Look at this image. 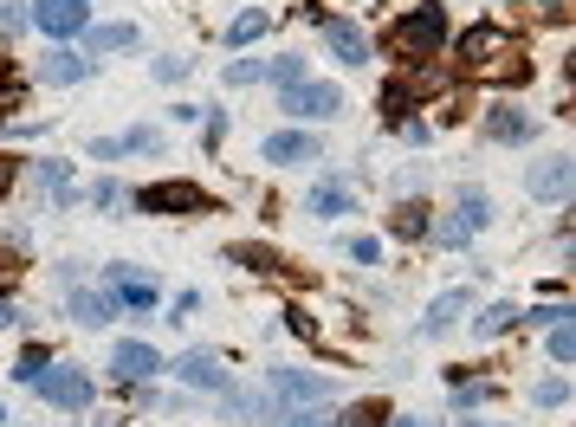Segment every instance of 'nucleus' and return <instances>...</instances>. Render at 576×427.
Instances as JSON below:
<instances>
[{
	"instance_id": "1",
	"label": "nucleus",
	"mask_w": 576,
	"mask_h": 427,
	"mask_svg": "<svg viewBox=\"0 0 576 427\" xmlns=\"http://www.w3.org/2000/svg\"><path fill=\"white\" fill-rule=\"evenodd\" d=\"M454 59H460L466 78H525V72H531L518 33H505V26H492V20L466 26L460 46H454Z\"/></svg>"
},
{
	"instance_id": "2",
	"label": "nucleus",
	"mask_w": 576,
	"mask_h": 427,
	"mask_svg": "<svg viewBox=\"0 0 576 427\" xmlns=\"http://www.w3.org/2000/svg\"><path fill=\"white\" fill-rule=\"evenodd\" d=\"M441 39H447V7H441V0H428V7L402 13V20L389 26V52H395V59H434Z\"/></svg>"
},
{
	"instance_id": "3",
	"label": "nucleus",
	"mask_w": 576,
	"mask_h": 427,
	"mask_svg": "<svg viewBox=\"0 0 576 427\" xmlns=\"http://www.w3.org/2000/svg\"><path fill=\"white\" fill-rule=\"evenodd\" d=\"M136 214H214V195L195 182H143L130 195Z\"/></svg>"
},
{
	"instance_id": "4",
	"label": "nucleus",
	"mask_w": 576,
	"mask_h": 427,
	"mask_svg": "<svg viewBox=\"0 0 576 427\" xmlns=\"http://www.w3.org/2000/svg\"><path fill=\"white\" fill-rule=\"evenodd\" d=\"M266 389H272V402H279V408H318V402H331V395H337V382L318 376V369H272Z\"/></svg>"
},
{
	"instance_id": "5",
	"label": "nucleus",
	"mask_w": 576,
	"mask_h": 427,
	"mask_svg": "<svg viewBox=\"0 0 576 427\" xmlns=\"http://www.w3.org/2000/svg\"><path fill=\"white\" fill-rule=\"evenodd\" d=\"M279 98H285V110H292V117H311V123H324V117H337V110H344V91L324 85V78H305V85L279 91Z\"/></svg>"
},
{
	"instance_id": "6",
	"label": "nucleus",
	"mask_w": 576,
	"mask_h": 427,
	"mask_svg": "<svg viewBox=\"0 0 576 427\" xmlns=\"http://www.w3.org/2000/svg\"><path fill=\"white\" fill-rule=\"evenodd\" d=\"M33 26L52 39H72L91 26V0H33Z\"/></svg>"
},
{
	"instance_id": "7",
	"label": "nucleus",
	"mask_w": 576,
	"mask_h": 427,
	"mask_svg": "<svg viewBox=\"0 0 576 427\" xmlns=\"http://www.w3.org/2000/svg\"><path fill=\"white\" fill-rule=\"evenodd\" d=\"M486 220H492L486 195H479V188H466V195H460V208L447 214V220H441V227H434V233H441V246H466V240H473L479 227H486Z\"/></svg>"
},
{
	"instance_id": "8",
	"label": "nucleus",
	"mask_w": 576,
	"mask_h": 427,
	"mask_svg": "<svg viewBox=\"0 0 576 427\" xmlns=\"http://www.w3.org/2000/svg\"><path fill=\"white\" fill-rule=\"evenodd\" d=\"M33 389L46 395L52 408H72V415H78V408H91V376H78V369H52L46 363V376H39Z\"/></svg>"
},
{
	"instance_id": "9",
	"label": "nucleus",
	"mask_w": 576,
	"mask_h": 427,
	"mask_svg": "<svg viewBox=\"0 0 576 427\" xmlns=\"http://www.w3.org/2000/svg\"><path fill=\"white\" fill-rule=\"evenodd\" d=\"M486 136L492 143H531V136H538V117L518 110V104H492L486 110Z\"/></svg>"
},
{
	"instance_id": "10",
	"label": "nucleus",
	"mask_w": 576,
	"mask_h": 427,
	"mask_svg": "<svg viewBox=\"0 0 576 427\" xmlns=\"http://www.w3.org/2000/svg\"><path fill=\"white\" fill-rule=\"evenodd\" d=\"M525 188H531L538 201H564V195H570V156L531 162V169H525Z\"/></svg>"
},
{
	"instance_id": "11",
	"label": "nucleus",
	"mask_w": 576,
	"mask_h": 427,
	"mask_svg": "<svg viewBox=\"0 0 576 427\" xmlns=\"http://www.w3.org/2000/svg\"><path fill=\"white\" fill-rule=\"evenodd\" d=\"M65 292H72V318L85 324V330H104L117 318V298H104V292H85V285L72 279V266H65Z\"/></svg>"
},
{
	"instance_id": "12",
	"label": "nucleus",
	"mask_w": 576,
	"mask_h": 427,
	"mask_svg": "<svg viewBox=\"0 0 576 427\" xmlns=\"http://www.w3.org/2000/svg\"><path fill=\"white\" fill-rule=\"evenodd\" d=\"M156 369H162V356L149 350V343H117L111 350V376L117 382H149Z\"/></svg>"
},
{
	"instance_id": "13",
	"label": "nucleus",
	"mask_w": 576,
	"mask_h": 427,
	"mask_svg": "<svg viewBox=\"0 0 576 427\" xmlns=\"http://www.w3.org/2000/svg\"><path fill=\"white\" fill-rule=\"evenodd\" d=\"M175 376H182L188 389H208V395H221V389H227V369H221V356H208V350H188L182 363H175Z\"/></svg>"
},
{
	"instance_id": "14",
	"label": "nucleus",
	"mask_w": 576,
	"mask_h": 427,
	"mask_svg": "<svg viewBox=\"0 0 576 427\" xmlns=\"http://www.w3.org/2000/svg\"><path fill=\"white\" fill-rule=\"evenodd\" d=\"M156 149H162V130H123V136H98L91 156L111 162V156H156Z\"/></svg>"
},
{
	"instance_id": "15",
	"label": "nucleus",
	"mask_w": 576,
	"mask_h": 427,
	"mask_svg": "<svg viewBox=\"0 0 576 427\" xmlns=\"http://www.w3.org/2000/svg\"><path fill=\"white\" fill-rule=\"evenodd\" d=\"M111 298L130 305V311H149L156 305V279H149V272H130V266H111Z\"/></svg>"
},
{
	"instance_id": "16",
	"label": "nucleus",
	"mask_w": 576,
	"mask_h": 427,
	"mask_svg": "<svg viewBox=\"0 0 576 427\" xmlns=\"http://www.w3.org/2000/svg\"><path fill=\"white\" fill-rule=\"evenodd\" d=\"M221 395H227V415H240V421H285L272 389H221Z\"/></svg>"
},
{
	"instance_id": "17",
	"label": "nucleus",
	"mask_w": 576,
	"mask_h": 427,
	"mask_svg": "<svg viewBox=\"0 0 576 427\" xmlns=\"http://www.w3.org/2000/svg\"><path fill=\"white\" fill-rule=\"evenodd\" d=\"M259 156H266V162H311V156H318V136H305V130H272Z\"/></svg>"
},
{
	"instance_id": "18",
	"label": "nucleus",
	"mask_w": 576,
	"mask_h": 427,
	"mask_svg": "<svg viewBox=\"0 0 576 427\" xmlns=\"http://www.w3.org/2000/svg\"><path fill=\"white\" fill-rule=\"evenodd\" d=\"M39 78H46V85H78V78H91V59H78V52H46V59H39Z\"/></svg>"
},
{
	"instance_id": "19",
	"label": "nucleus",
	"mask_w": 576,
	"mask_h": 427,
	"mask_svg": "<svg viewBox=\"0 0 576 427\" xmlns=\"http://www.w3.org/2000/svg\"><path fill=\"white\" fill-rule=\"evenodd\" d=\"M428 214H434L428 201H402V208L389 214V233H395V240H428V233H434Z\"/></svg>"
},
{
	"instance_id": "20",
	"label": "nucleus",
	"mask_w": 576,
	"mask_h": 427,
	"mask_svg": "<svg viewBox=\"0 0 576 427\" xmlns=\"http://www.w3.org/2000/svg\"><path fill=\"white\" fill-rule=\"evenodd\" d=\"M460 311H473V292H441V298L428 305V318H421V337H441V330L454 324Z\"/></svg>"
},
{
	"instance_id": "21",
	"label": "nucleus",
	"mask_w": 576,
	"mask_h": 427,
	"mask_svg": "<svg viewBox=\"0 0 576 427\" xmlns=\"http://www.w3.org/2000/svg\"><path fill=\"white\" fill-rule=\"evenodd\" d=\"M324 39H331V52H337L344 65H363V59H369V39L356 33L350 20H324Z\"/></svg>"
},
{
	"instance_id": "22",
	"label": "nucleus",
	"mask_w": 576,
	"mask_h": 427,
	"mask_svg": "<svg viewBox=\"0 0 576 427\" xmlns=\"http://www.w3.org/2000/svg\"><path fill=\"white\" fill-rule=\"evenodd\" d=\"M33 182L46 188L59 208H72V201H78V188H72V175H65V162H33Z\"/></svg>"
},
{
	"instance_id": "23",
	"label": "nucleus",
	"mask_w": 576,
	"mask_h": 427,
	"mask_svg": "<svg viewBox=\"0 0 576 427\" xmlns=\"http://www.w3.org/2000/svg\"><path fill=\"white\" fill-rule=\"evenodd\" d=\"M305 208L318 214V220H337V214H350V188H344V182H318Z\"/></svg>"
},
{
	"instance_id": "24",
	"label": "nucleus",
	"mask_w": 576,
	"mask_h": 427,
	"mask_svg": "<svg viewBox=\"0 0 576 427\" xmlns=\"http://www.w3.org/2000/svg\"><path fill=\"white\" fill-rule=\"evenodd\" d=\"M408 104H415V85H408V78L382 85V123H395V130H402V123H415V117H408Z\"/></svg>"
},
{
	"instance_id": "25",
	"label": "nucleus",
	"mask_w": 576,
	"mask_h": 427,
	"mask_svg": "<svg viewBox=\"0 0 576 427\" xmlns=\"http://www.w3.org/2000/svg\"><path fill=\"white\" fill-rule=\"evenodd\" d=\"M136 39H143V33H136L130 20H111V26H91V52H130Z\"/></svg>"
},
{
	"instance_id": "26",
	"label": "nucleus",
	"mask_w": 576,
	"mask_h": 427,
	"mask_svg": "<svg viewBox=\"0 0 576 427\" xmlns=\"http://www.w3.org/2000/svg\"><path fill=\"white\" fill-rule=\"evenodd\" d=\"M227 259H233V266H253V272H279V266H285L272 246H253V240H246V246H227Z\"/></svg>"
},
{
	"instance_id": "27",
	"label": "nucleus",
	"mask_w": 576,
	"mask_h": 427,
	"mask_svg": "<svg viewBox=\"0 0 576 427\" xmlns=\"http://www.w3.org/2000/svg\"><path fill=\"white\" fill-rule=\"evenodd\" d=\"M266 72H272V59H227V72H221V78H227L233 91H240V85H259Z\"/></svg>"
},
{
	"instance_id": "28",
	"label": "nucleus",
	"mask_w": 576,
	"mask_h": 427,
	"mask_svg": "<svg viewBox=\"0 0 576 427\" xmlns=\"http://www.w3.org/2000/svg\"><path fill=\"white\" fill-rule=\"evenodd\" d=\"M46 363H52V356H46V343H26V350H20V363H13V382H39V376H46Z\"/></svg>"
},
{
	"instance_id": "29",
	"label": "nucleus",
	"mask_w": 576,
	"mask_h": 427,
	"mask_svg": "<svg viewBox=\"0 0 576 427\" xmlns=\"http://www.w3.org/2000/svg\"><path fill=\"white\" fill-rule=\"evenodd\" d=\"M259 33H266V13H259V7H253V13H240V20H233V26H227V46H253V39H259Z\"/></svg>"
},
{
	"instance_id": "30",
	"label": "nucleus",
	"mask_w": 576,
	"mask_h": 427,
	"mask_svg": "<svg viewBox=\"0 0 576 427\" xmlns=\"http://www.w3.org/2000/svg\"><path fill=\"white\" fill-rule=\"evenodd\" d=\"M272 85H279V91H292V85H305V59H298V52H285V59H272Z\"/></svg>"
},
{
	"instance_id": "31",
	"label": "nucleus",
	"mask_w": 576,
	"mask_h": 427,
	"mask_svg": "<svg viewBox=\"0 0 576 427\" xmlns=\"http://www.w3.org/2000/svg\"><path fill=\"white\" fill-rule=\"evenodd\" d=\"M512 318H518L512 305H486V311H479V318H473V337H499V330L512 324Z\"/></svg>"
},
{
	"instance_id": "32",
	"label": "nucleus",
	"mask_w": 576,
	"mask_h": 427,
	"mask_svg": "<svg viewBox=\"0 0 576 427\" xmlns=\"http://www.w3.org/2000/svg\"><path fill=\"white\" fill-rule=\"evenodd\" d=\"M531 402H538V408H564V402H570V382H564V376L538 382V389H531Z\"/></svg>"
},
{
	"instance_id": "33",
	"label": "nucleus",
	"mask_w": 576,
	"mask_h": 427,
	"mask_svg": "<svg viewBox=\"0 0 576 427\" xmlns=\"http://www.w3.org/2000/svg\"><path fill=\"white\" fill-rule=\"evenodd\" d=\"M26 20H33V7H26V0H0V33H20Z\"/></svg>"
},
{
	"instance_id": "34",
	"label": "nucleus",
	"mask_w": 576,
	"mask_h": 427,
	"mask_svg": "<svg viewBox=\"0 0 576 427\" xmlns=\"http://www.w3.org/2000/svg\"><path fill=\"white\" fill-rule=\"evenodd\" d=\"M551 356H557V363H570V356H576V330H570V318L551 324Z\"/></svg>"
},
{
	"instance_id": "35",
	"label": "nucleus",
	"mask_w": 576,
	"mask_h": 427,
	"mask_svg": "<svg viewBox=\"0 0 576 427\" xmlns=\"http://www.w3.org/2000/svg\"><path fill=\"white\" fill-rule=\"evenodd\" d=\"M344 253L356 259V266H376V259H382V246L369 240V233H356V240H344Z\"/></svg>"
},
{
	"instance_id": "36",
	"label": "nucleus",
	"mask_w": 576,
	"mask_h": 427,
	"mask_svg": "<svg viewBox=\"0 0 576 427\" xmlns=\"http://www.w3.org/2000/svg\"><path fill=\"white\" fill-rule=\"evenodd\" d=\"M156 78H162V85H175V78H188V59H156Z\"/></svg>"
},
{
	"instance_id": "37",
	"label": "nucleus",
	"mask_w": 576,
	"mask_h": 427,
	"mask_svg": "<svg viewBox=\"0 0 576 427\" xmlns=\"http://www.w3.org/2000/svg\"><path fill=\"white\" fill-rule=\"evenodd\" d=\"M486 395H492L486 382H460V389H454V402H466V408H473V402H486Z\"/></svg>"
},
{
	"instance_id": "38",
	"label": "nucleus",
	"mask_w": 576,
	"mask_h": 427,
	"mask_svg": "<svg viewBox=\"0 0 576 427\" xmlns=\"http://www.w3.org/2000/svg\"><path fill=\"white\" fill-rule=\"evenodd\" d=\"M91 201H98V208H117L123 188H117V182H98V188H91Z\"/></svg>"
},
{
	"instance_id": "39",
	"label": "nucleus",
	"mask_w": 576,
	"mask_h": 427,
	"mask_svg": "<svg viewBox=\"0 0 576 427\" xmlns=\"http://www.w3.org/2000/svg\"><path fill=\"white\" fill-rule=\"evenodd\" d=\"M285 324H292V330H298V337H318V324H311V318H305V311H298V305H292V311H285Z\"/></svg>"
},
{
	"instance_id": "40",
	"label": "nucleus",
	"mask_w": 576,
	"mask_h": 427,
	"mask_svg": "<svg viewBox=\"0 0 576 427\" xmlns=\"http://www.w3.org/2000/svg\"><path fill=\"white\" fill-rule=\"evenodd\" d=\"M13 182H20V162H13V156H0V195H7Z\"/></svg>"
},
{
	"instance_id": "41",
	"label": "nucleus",
	"mask_w": 576,
	"mask_h": 427,
	"mask_svg": "<svg viewBox=\"0 0 576 427\" xmlns=\"http://www.w3.org/2000/svg\"><path fill=\"white\" fill-rule=\"evenodd\" d=\"M13 279H20V259H13V253H7V259H0V292H7V285H13Z\"/></svg>"
},
{
	"instance_id": "42",
	"label": "nucleus",
	"mask_w": 576,
	"mask_h": 427,
	"mask_svg": "<svg viewBox=\"0 0 576 427\" xmlns=\"http://www.w3.org/2000/svg\"><path fill=\"white\" fill-rule=\"evenodd\" d=\"M13 324H20V311H13L7 298H0V330H13Z\"/></svg>"
},
{
	"instance_id": "43",
	"label": "nucleus",
	"mask_w": 576,
	"mask_h": 427,
	"mask_svg": "<svg viewBox=\"0 0 576 427\" xmlns=\"http://www.w3.org/2000/svg\"><path fill=\"white\" fill-rule=\"evenodd\" d=\"M395 427H428V421H395Z\"/></svg>"
},
{
	"instance_id": "44",
	"label": "nucleus",
	"mask_w": 576,
	"mask_h": 427,
	"mask_svg": "<svg viewBox=\"0 0 576 427\" xmlns=\"http://www.w3.org/2000/svg\"><path fill=\"white\" fill-rule=\"evenodd\" d=\"M466 427H486V421H466Z\"/></svg>"
},
{
	"instance_id": "45",
	"label": "nucleus",
	"mask_w": 576,
	"mask_h": 427,
	"mask_svg": "<svg viewBox=\"0 0 576 427\" xmlns=\"http://www.w3.org/2000/svg\"><path fill=\"white\" fill-rule=\"evenodd\" d=\"M0 421H7V408H0Z\"/></svg>"
}]
</instances>
